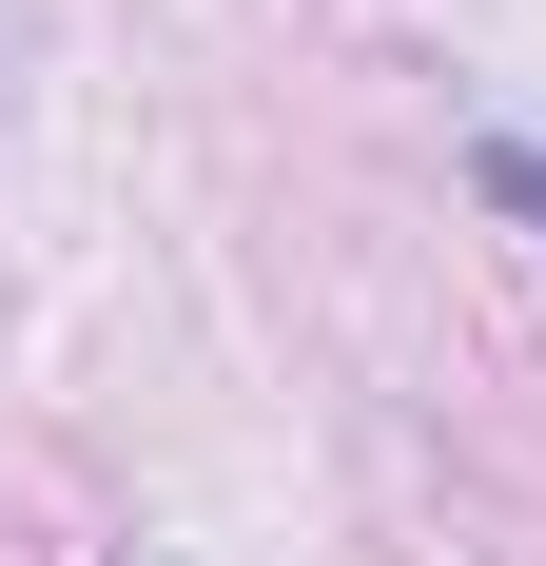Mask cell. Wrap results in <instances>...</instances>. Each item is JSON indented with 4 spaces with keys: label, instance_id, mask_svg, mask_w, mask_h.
Segmentation results:
<instances>
[{
    "label": "cell",
    "instance_id": "1",
    "mask_svg": "<svg viewBox=\"0 0 546 566\" xmlns=\"http://www.w3.org/2000/svg\"><path fill=\"white\" fill-rule=\"evenodd\" d=\"M469 196H489V216H527V234H546V137H489V157H469Z\"/></svg>",
    "mask_w": 546,
    "mask_h": 566
}]
</instances>
